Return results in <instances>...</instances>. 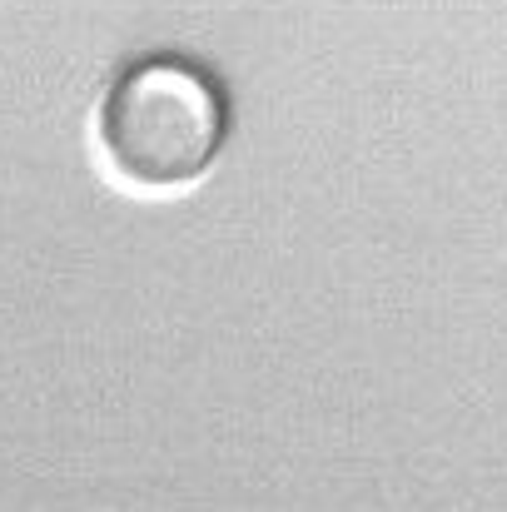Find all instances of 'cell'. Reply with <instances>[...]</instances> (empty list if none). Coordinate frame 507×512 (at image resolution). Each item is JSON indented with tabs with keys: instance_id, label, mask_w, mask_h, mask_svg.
<instances>
[{
	"instance_id": "obj_1",
	"label": "cell",
	"mask_w": 507,
	"mask_h": 512,
	"mask_svg": "<svg viewBox=\"0 0 507 512\" xmlns=\"http://www.w3.org/2000/svg\"><path fill=\"white\" fill-rule=\"evenodd\" d=\"M229 140V100L219 80L189 60L155 55L130 65L95 115V145L110 179L135 194H184L219 165Z\"/></svg>"
}]
</instances>
